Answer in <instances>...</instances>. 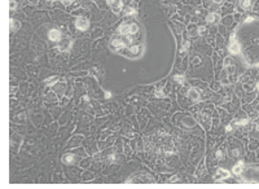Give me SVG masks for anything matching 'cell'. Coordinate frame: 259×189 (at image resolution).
Segmentation results:
<instances>
[{
  "label": "cell",
  "instance_id": "6da1fadb",
  "mask_svg": "<svg viewBox=\"0 0 259 189\" xmlns=\"http://www.w3.org/2000/svg\"><path fill=\"white\" fill-rule=\"evenodd\" d=\"M229 52L232 54H237L241 52V45H240V41L236 39V36H232V39H231V43H229Z\"/></svg>",
  "mask_w": 259,
  "mask_h": 189
},
{
  "label": "cell",
  "instance_id": "7a4b0ae2",
  "mask_svg": "<svg viewBox=\"0 0 259 189\" xmlns=\"http://www.w3.org/2000/svg\"><path fill=\"white\" fill-rule=\"evenodd\" d=\"M75 26H77L78 30L84 31V30H87L88 26H89V21L85 17H78L77 21H75Z\"/></svg>",
  "mask_w": 259,
  "mask_h": 189
},
{
  "label": "cell",
  "instance_id": "3957f363",
  "mask_svg": "<svg viewBox=\"0 0 259 189\" xmlns=\"http://www.w3.org/2000/svg\"><path fill=\"white\" fill-rule=\"evenodd\" d=\"M144 51V45L142 44H139V45H131L128 48V52L131 53V57H137L142 53Z\"/></svg>",
  "mask_w": 259,
  "mask_h": 189
},
{
  "label": "cell",
  "instance_id": "277c9868",
  "mask_svg": "<svg viewBox=\"0 0 259 189\" xmlns=\"http://www.w3.org/2000/svg\"><path fill=\"white\" fill-rule=\"evenodd\" d=\"M108 4L114 13H119L122 10V0H108Z\"/></svg>",
  "mask_w": 259,
  "mask_h": 189
},
{
  "label": "cell",
  "instance_id": "5b68a950",
  "mask_svg": "<svg viewBox=\"0 0 259 189\" xmlns=\"http://www.w3.org/2000/svg\"><path fill=\"white\" fill-rule=\"evenodd\" d=\"M48 38H49V40H52V41H60L62 38L61 31H58L57 28H52L48 33Z\"/></svg>",
  "mask_w": 259,
  "mask_h": 189
},
{
  "label": "cell",
  "instance_id": "8992f818",
  "mask_svg": "<svg viewBox=\"0 0 259 189\" xmlns=\"http://www.w3.org/2000/svg\"><path fill=\"white\" fill-rule=\"evenodd\" d=\"M61 43L58 44V49L60 51H62V52H65V51H70V48H71V40H70L69 38H65L64 40H60Z\"/></svg>",
  "mask_w": 259,
  "mask_h": 189
},
{
  "label": "cell",
  "instance_id": "52a82bcc",
  "mask_svg": "<svg viewBox=\"0 0 259 189\" xmlns=\"http://www.w3.org/2000/svg\"><path fill=\"white\" fill-rule=\"evenodd\" d=\"M229 176H231L229 171L224 170V168H219L218 172H216V177H215V180H216V181H222V180H224V179L229 177Z\"/></svg>",
  "mask_w": 259,
  "mask_h": 189
},
{
  "label": "cell",
  "instance_id": "ba28073f",
  "mask_svg": "<svg viewBox=\"0 0 259 189\" xmlns=\"http://www.w3.org/2000/svg\"><path fill=\"white\" fill-rule=\"evenodd\" d=\"M188 97L191 98L192 101H197L199 98V93H198V91L196 89V88H191L189 89V92H188Z\"/></svg>",
  "mask_w": 259,
  "mask_h": 189
},
{
  "label": "cell",
  "instance_id": "9c48e42d",
  "mask_svg": "<svg viewBox=\"0 0 259 189\" xmlns=\"http://www.w3.org/2000/svg\"><path fill=\"white\" fill-rule=\"evenodd\" d=\"M220 20V16L218 14V13H210L209 16H207V22L209 23H216L219 22Z\"/></svg>",
  "mask_w": 259,
  "mask_h": 189
},
{
  "label": "cell",
  "instance_id": "30bf717a",
  "mask_svg": "<svg viewBox=\"0 0 259 189\" xmlns=\"http://www.w3.org/2000/svg\"><path fill=\"white\" fill-rule=\"evenodd\" d=\"M128 28H130V35H135V34L139 33V25L135 22L128 23Z\"/></svg>",
  "mask_w": 259,
  "mask_h": 189
},
{
  "label": "cell",
  "instance_id": "8fae6325",
  "mask_svg": "<svg viewBox=\"0 0 259 189\" xmlns=\"http://www.w3.org/2000/svg\"><path fill=\"white\" fill-rule=\"evenodd\" d=\"M242 170H243V163L242 162H238L237 165L233 166V173H235V175H240V173L242 172Z\"/></svg>",
  "mask_w": 259,
  "mask_h": 189
},
{
  "label": "cell",
  "instance_id": "7c38bea8",
  "mask_svg": "<svg viewBox=\"0 0 259 189\" xmlns=\"http://www.w3.org/2000/svg\"><path fill=\"white\" fill-rule=\"evenodd\" d=\"M62 161H64L65 163H70V162H73V161H74V157H73L71 154H66L64 158H62Z\"/></svg>",
  "mask_w": 259,
  "mask_h": 189
},
{
  "label": "cell",
  "instance_id": "4fadbf2b",
  "mask_svg": "<svg viewBox=\"0 0 259 189\" xmlns=\"http://www.w3.org/2000/svg\"><path fill=\"white\" fill-rule=\"evenodd\" d=\"M240 3L242 5V8H245V9L250 8V0H240Z\"/></svg>",
  "mask_w": 259,
  "mask_h": 189
},
{
  "label": "cell",
  "instance_id": "5bb4252c",
  "mask_svg": "<svg viewBox=\"0 0 259 189\" xmlns=\"http://www.w3.org/2000/svg\"><path fill=\"white\" fill-rule=\"evenodd\" d=\"M205 31H206V28H205L203 26H201V27L198 28V34H199V35H203V34H205Z\"/></svg>",
  "mask_w": 259,
  "mask_h": 189
},
{
  "label": "cell",
  "instance_id": "9a60e30c",
  "mask_svg": "<svg viewBox=\"0 0 259 189\" xmlns=\"http://www.w3.org/2000/svg\"><path fill=\"white\" fill-rule=\"evenodd\" d=\"M175 80H178V82L183 83V80H184V77H181V75H178V77H175Z\"/></svg>",
  "mask_w": 259,
  "mask_h": 189
},
{
  "label": "cell",
  "instance_id": "2e32d148",
  "mask_svg": "<svg viewBox=\"0 0 259 189\" xmlns=\"http://www.w3.org/2000/svg\"><path fill=\"white\" fill-rule=\"evenodd\" d=\"M134 13H136L134 9H131V8H128V9L126 10V14H134Z\"/></svg>",
  "mask_w": 259,
  "mask_h": 189
},
{
  "label": "cell",
  "instance_id": "e0dca14e",
  "mask_svg": "<svg viewBox=\"0 0 259 189\" xmlns=\"http://www.w3.org/2000/svg\"><path fill=\"white\" fill-rule=\"evenodd\" d=\"M216 158H218V159H222V158H223V155H222V150L216 152Z\"/></svg>",
  "mask_w": 259,
  "mask_h": 189
},
{
  "label": "cell",
  "instance_id": "ac0fdd59",
  "mask_svg": "<svg viewBox=\"0 0 259 189\" xmlns=\"http://www.w3.org/2000/svg\"><path fill=\"white\" fill-rule=\"evenodd\" d=\"M12 23H13V31H14V30H16V28H17V27H18V23H17V22H16V21H12Z\"/></svg>",
  "mask_w": 259,
  "mask_h": 189
},
{
  "label": "cell",
  "instance_id": "d6986e66",
  "mask_svg": "<svg viewBox=\"0 0 259 189\" xmlns=\"http://www.w3.org/2000/svg\"><path fill=\"white\" fill-rule=\"evenodd\" d=\"M155 95H157L158 97H163V96H165V95H163V92H162V91H158V92L155 93Z\"/></svg>",
  "mask_w": 259,
  "mask_h": 189
},
{
  "label": "cell",
  "instance_id": "ffe728a7",
  "mask_svg": "<svg viewBox=\"0 0 259 189\" xmlns=\"http://www.w3.org/2000/svg\"><path fill=\"white\" fill-rule=\"evenodd\" d=\"M14 7H16L14 0H12V1H10V8H12V9H14Z\"/></svg>",
  "mask_w": 259,
  "mask_h": 189
},
{
  "label": "cell",
  "instance_id": "44dd1931",
  "mask_svg": "<svg viewBox=\"0 0 259 189\" xmlns=\"http://www.w3.org/2000/svg\"><path fill=\"white\" fill-rule=\"evenodd\" d=\"M214 3H218V4H219V3H222V0H214Z\"/></svg>",
  "mask_w": 259,
  "mask_h": 189
},
{
  "label": "cell",
  "instance_id": "7402d4cb",
  "mask_svg": "<svg viewBox=\"0 0 259 189\" xmlns=\"http://www.w3.org/2000/svg\"><path fill=\"white\" fill-rule=\"evenodd\" d=\"M258 89H259V83H258Z\"/></svg>",
  "mask_w": 259,
  "mask_h": 189
}]
</instances>
